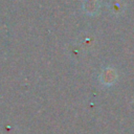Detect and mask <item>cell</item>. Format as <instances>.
<instances>
[{
    "mask_svg": "<svg viewBox=\"0 0 134 134\" xmlns=\"http://www.w3.org/2000/svg\"><path fill=\"white\" fill-rule=\"evenodd\" d=\"M83 9L86 12V14H94L97 9L96 0H86L83 3Z\"/></svg>",
    "mask_w": 134,
    "mask_h": 134,
    "instance_id": "1",
    "label": "cell"
}]
</instances>
